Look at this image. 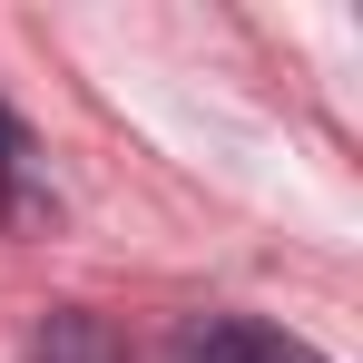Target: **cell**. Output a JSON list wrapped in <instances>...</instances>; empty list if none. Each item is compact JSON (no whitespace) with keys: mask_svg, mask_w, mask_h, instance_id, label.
Segmentation results:
<instances>
[{"mask_svg":"<svg viewBox=\"0 0 363 363\" xmlns=\"http://www.w3.org/2000/svg\"><path fill=\"white\" fill-rule=\"evenodd\" d=\"M167 363H324V354H304L295 334H275L255 314H196V324H177Z\"/></svg>","mask_w":363,"mask_h":363,"instance_id":"6da1fadb","label":"cell"},{"mask_svg":"<svg viewBox=\"0 0 363 363\" xmlns=\"http://www.w3.org/2000/svg\"><path fill=\"white\" fill-rule=\"evenodd\" d=\"M0 216L10 226H40L50 216V186H40V147H30V128L0 108Z\"/></svg>","mask_w":363,"mask_h":363,"instance_id":"7a4b0ae2","label":"cell"},{"mask_svg":"<svg viewBox=\"0 0 363 363\" xmlns=\"http://www.w3.org/2000/svg\"><path fill=\"white\" fill-rule=\"evenodd\" d=\"M40 354H50V363H108V344H99V324H89V314H60Z\"/></svg>","mask_w":363,"mask_h":363,"instance_id":"3957f363","label":"cell"}]
</instances>
